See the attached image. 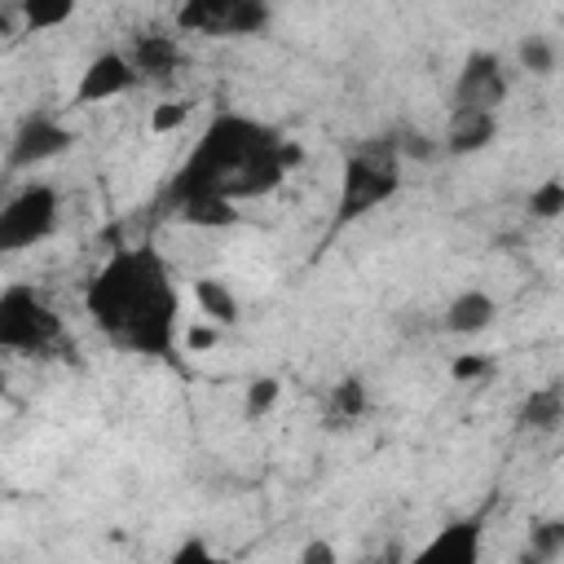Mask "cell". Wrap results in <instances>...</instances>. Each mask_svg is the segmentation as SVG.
<instances>
[{"instance_id":"1","label":"cell","mask_w":564,"mask_h":564,"mask_svg":"<svg viewBox=\"0 0 564 564\" xmlns=\"http://www.w3.org/2000/svg\"><path fill=\"white\" fill-rule=\"evenodd\" d=\"M88 322L119 352L167 361L176 352L181 291L154 242H119L84 286Z\"/></svg>"},{"instance_id":"2","label":"cell","mask_w":564,"mask_h":564,"mask_svg":"<svg viewBox=\"0 0 564 564\" xmlns=\"http://www.w3.org/2000/svg\"><path fill=\"white\" fill-rule=\"evenodd\" d=\"M278 141H282V132L273 123L251 119V115H238V110H220L198 132V141L185 154V163L172 172L163 198L172 207H185L194 198H229L234 203V189H238L242 172L264 150H273Z\"/></svg>"},{"instance_id":"3","label":"cell","mask_w":564,"mask_h":564,"mask_svg":"<svg viewBox=\"0 0 564 564\" xmlns=\"http://www.w3.org/2000/svg\"><path fill=\"white\" fill-rule=\"evenodd\" d=\"M401 194V154L397 141H370L361 150H352L339 167V194H335V220L330 229H344L361 216H370L375 207H383L388 198Z\"/></svg>"},{"instance_id":"4","label":"cell","mask_w":564,"mask_h":564,"mask_svg":"<svg viewBox=\"0 0 564 564\" xmlns=\"http://www.w3.org/2000/svg\"><path fill=\"white\" fill-rule=\"evenodd\" d=\"M66 335L62 313L31 286V282H9L0 291V348L9 352H48Z\"/></svg>"},{"instance_id":"5","label":"cell","mask_w":564,"mask_h":564,"mask_svg":"<svg viewBox=\"0 0 564 564\" xmlns=\"http://www.w3.org/2000/svg\"><path fill=\"white\" fill-rule=\"evenodd\" d=\"M57 220H62V194L48 181L18 185L0 207V251L13 256V251H26V247L53 238Z\"/></svg>"},{"instance_id":"6","label":"cell","mask_w":564,"mask_h":564,"mask_svg":"<svg viewBox=\"0 0 564 564\" xmlns=\"http://www.w3.org/2000/svg\"><path fill=\"white\" fill-rule=\"evenodd\" d=\"M511 93V75H507V62L502 53L494 48H471L454 75V88H449V110H494L507 101Z\"/></svg>"},{"instance_id":"7","label":"cell","mask_w":564,"mask_h":564,"mask_svg":"<svg viewBox=\"0 0 564 564\" xmlns=\"http://www.w3.org/2000/svg\"><path fill=\"white\" fill-rule=\"evenodd\" d=\"M70 145H75V128H66V123H62L57 115H48V110H31V115H22V123H18L13 137H9V167H13V172L44 167V163L62 159Z\"/></svg>"},{"instance_id":"8","label":"cell","mask_w":564,"mask_h":564,"mask_svg":"<svg viewBox=\"0 0 564 564\" xmlns=\"http://www.w3.org/2000/svg\"><path fill=\"white\" fill-rule=\"evenodd\" d=\"M405 564H485V516H458L441 524L405 555Z\"/></svg>"},{"instance_id":"9","label":"cell","mask_w":564,"mask_h":564,"mask_svg":"<svg viewBox=\"0 0 564 564\" xmlns=\"http://www.w3.org/2000/svg\"><path fill=\"white\" fill-rule=\"evenodd\" d=\"M141 84V75L132 70L128 53L123 48H101L88 57V66L79 70L75 79V106H101V101H115L123 93H132Z\"/></svg>"},{"instance_id":"10","label":"cell","mask_w":564,"mask_h":564,"mask_svg":"<svg viewBox=\"0 0 564 564\" xmlns=\"http://www.w3.org/2000/svg\"><path fill=\"white\" fill-rule=\"evenodd\" d=\"M123 53H128L132 70L141 75V84H167V79L181 75V66H185V48H181V40L167 35V31H137Z\"/></svg>"},{"instance_id":"11","label":"cell","mask_w":564,"mask_h":564,"mask_svg":"<svg viewBox=\"0 0 564 564\" xmlns=\"http://www.w3.org/2000/svg\"><path fill=\"white\" fill-rule=\"evenodd\" d=\"M498 141V115L494 110H449L445 128H441V150L454 159L480 154Z\"/></svg>"},{"instance_id":"12","label":"cell","mask_w":564,"mask_h":564,"mask_svg":"<svg viewBox=\"0 0 564 564\" xmlns=\"http://www.w3.org/2000/svg\"><path fill=\"white\" fill-rule=\"evenodd\" d=\"M494 322H498V300H494L489 291H480V286L458 291V295L441 308V330H449V335H458V339H476V335H485Z\"/></svg>"},{"instance_id":"13","label":"cell","mask_w":564,"mask_h":564,"mask_svg":"<svg viewBox=\"0 0 564 564\" xmlns=\"http://www.w3.org/2000/svg\"><path fill=\"white\" fill-rule=\"evenodd\" d=\"M564 423V383H542L516 405V427L524 432H555Z\"/></svg>"},{"instance_id":"14","label":"cell","mask_w":564,"mask_h":564,"mask_svg":"<svg viewBox=\"0 0 564 564\" xmlns=\"http://www.w3.org/2000/svg\"><path fill=\"white\" fill-rule=\"evenodd\" d=\"M194 304H198L203 322H212L220 330L238 322V295H234V286L225 278H212V273L194 278Z\"/></svg>"},{"instance_id":"15","label":"cell","mask_w":564,"mask_h":564,"mask_svg":"<svg viewBox=\"0 0 564 564\" xmlns=\"http://www.w3.org/2000/svg\"><path fill=\"white\" fill-rule=\"evenodd\" d=\"M229 9H234V0H185V4H176V26L189 35L229 40Z\"/></svg>"},{"instance_id":"16","label":"cell","mask_w":564,"mask_h":564,"mask_svg":"<svg viewBox=\"0 0 564 564\" xmlns=\"http://www.w3.org/2000/svg\"><path fill=\"white\" fill-rule=\"evenodd\" d=\"M366 410H370V388H366L361 375H344V379L330 388V397H326V423H330V427H348V423H357Z\"/></svg>"},{"instance_id":"17","label":"cell","mask_w":564,"mask_h":564,"mask_svg":"<svg viewBox=\"0 0 564 564\" xmlns=\"http://www.w3.org/2000/svg\"><path fill=\"white\" fill-rule=\"evenodd\" d=\"M176 216L185 225H194V229H229V225L242 220L238 203H229V198H194V203L176 207Z\"/></svg>"},{"instance_id":"18","label":"cell","mask_w":564,"mask_h":564,"mask_svg":"<svg viewBox=\"0 0 564 564\" xmlns=\"http://www.w3.org/2000/svg\"><path fill=\"white\" fill-rule=\"evenodd\" d=\"M516 62H520V70L546 79V75H555V66H560V48H555L551 35L529 31V35H520V44H516Z\"/></svg>"},{"instance_id":"19","label":"cell","mask_w":564,"mask_h":564,"mask_svg":"<svg viewBox=\"0 0 564 564\" xmlns=\"http://www.w3.org/2000/svg\"><path fill=\"white\" fill-rule=\"evenodd\" d=\"M278 401H282V379L278 375H256L247 383V397H242V419L260 423V419H269L278 410Z\"/></svg>"},{"instance_id":"20","label":"cell","mask_w":564,"mask_h":564,"mask_svg":"<svg viewBox=\"0 0 564 564\" xmlns=\"http://www.w3.org/2000/svg\"><path fill=\"white\" fill-rule=\"evenodd\" d=\"M18 18H22L26 31H53V26H62V22L75 18V0H57V4H48V0H22L18 4Z\"/></svg>"},{"instance_id":"21","label":"cell","mask_w":564,"mask_h":564,"mask_svg":"<svg viewBox=\"0 0 564 564\" xmlns=\"http://www.w3.org/2000/svg\"><path fill=\"white\" fill-rule=\"evenodd\" d=\"M273 22V9L264 0H234L229 9V40L234 35H264Z\"/></svg>"},{"instance_id":"22","label":"cell","mask_w":564,"mask_h":564,"mask_svg":"<svg viewBox=\"0 0 564 564\" xmlns=\"http://www.w3.org/2000/svg\"><path fill=\"white\" fill-rule=\"evenodd\" d=\"M529 216L533 220H560L564 216V176H546L529 189Z\"/></svg>"},{"instance_id":"23","label":"cell","mask_w":564,"mask_h":564,"mask_svg":"<svg viewBox=\"0 0 564 564\" xmlns=\"http://www.w3.org/2000/svg\"><path fill=\"white\" fill-rule=\"evenodd\" d=\"M529 551L560 564L564 560V520L560 516H546V520H533L529 524Z\"/></svg>"},{"instance_id":"24","label":"cell","mask_w":564,"mask_h":564,"mask_svg":"<svg viewBox=\"0 0 564 564\" xmlns=\"http://www.w3.org/2000/svg\"><path fill=\"white\" fill-rule=\"evenodd\" d=\"M167 564H234V560H229V555H220L207 538H198V533H194V538H185V542L167 555Z\"/></svg>"},{"instance_id":"25","label":"cell","mask_w":564,"mask_h":564,"mask_svg":"<svg viewBox=\"0 0 564 564\" xmlns=\"http://www.w3.org/2000/svg\"><path fill=\"white\" fill-rule=\"evenodd\" d=\"M189 101H159L154 110H150V132L154 137H167V132H176L185 119H189Z\"/></svg>"},{"instance_id":"26","label":"cell","mask_w":564,"mask_h":564,"mask_svg":"<svg viewBox=\"0 0 564 564\" xmlns=\"http://www.w3.org/2000/svg\"><path fill=\"white\" fill-rule=\"evenodd\" d=\"M449 375H454L458 383H476V379L494 375V357H476V352H463V357L449 366Z\"/></svg>"},{"instance_id":"27","label":"cell","mask_w":564,"mask_h":564,"mask_svg":"<svg viewBox=\"0 0 564 564\" xmlns=\"http://www.w3.org/2000/svg\"><path fill=\"white\" fill-rule=\"evenodd\" d=\"M300 564H339V551L330 538H308L300 546Z\"/></svg>"},{"instance_id":"28","label":"cell","mask_w":564,"mask_h":564,"mask_svg":"<svg viewBox=\"0 0 564 564\" xmlns=\"http://www.w3.org/2000/svg\"><path fill=\"white\" fill-rule=\"evenodd\" d=\"M216 344H220V326H212V322H194L185 330V348L189 352H203V348H216Z\"/></svg>"},{"instance_id":"29","label":"cell","mask_w":564,"mask_h":564,"mask_svg":"<svg viewBox=\"0 0 564 564\" xmlns=\"http://www.w3.org/2000/svg\"><path fill=\"white\" fill-rule=\"evenodd\" d=\"M511 564H551V560H542V555H533V551H529V546H524V551H520V555H516V560H511Z\"/></svg>"}]
</instances>
